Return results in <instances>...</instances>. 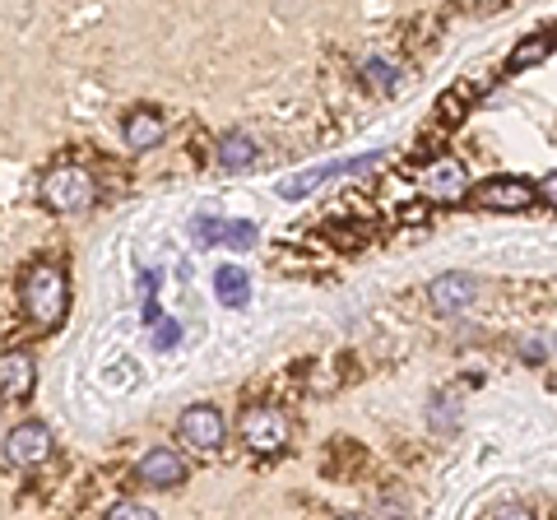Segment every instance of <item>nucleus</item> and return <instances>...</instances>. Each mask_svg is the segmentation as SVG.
<instances>
[{"instance_id": "21", "label": "nucleus", "mask_w": 557, "mask_h": 520, "mask_svg": "<svg viewBox=\"0 0 557 520\" xmlns=\"http://www.w3.org/2000/svg\"><path fill=\"white\" fill-rule=\"evenodd\" d=\"M102 520H163L153 507H145V502H116V507L102 516Z\"/></svg>"}, {"instance_id": "5", "label": "nucleus", "mask_w": 557, "mask_h": 520, "mask_svg": "<svg viewBox=\"0 0 557 520\" xmlns=\"http://www.w3.org/2000/svg\"><path fill=\"white\" fill-rule=\"evenodd\" d=\"M479 298V280L465 270H450V274H437V280L428 284V302L437 317H460V311H469Z\"/></svg>"}, {"instance_id": "6", "label": "nucleus", "mask_w": 557, "mask_h": 520, "mask_svg": "<svg viewBox=\"0 0 557 520\" xmlns=\"http://www.w3.org/2000/svg\"><path fill=\"white\" fill-rule=\"evenodd\" d=\"M223 437H228V423H223V413L214 405H190L182 413V442L190 450H219Z\"/></svg>"}, {"instance_id": "22", "label": "nucleus", "mask_w": 557, "mask_h": 520, "mask_svg": "<svg viewBox=\"0 0 557 520\" xmlns=\"http://www.w3.org/2000/svg\"><path fill=\"white\" fill-rule=\"evenodd\" d=\"M177 339H182V325H177V321L153 317V349H172Z\"/></svg>"}, {"instance_id": "11", "label": "nucleus", "mask_w": 557, "mask_h": 520, "mask_svg": "<svg viewBox=\"0 0 557 520\" xmlns=\"http://www.w3.org/2000/svg\"><path fill=\"white\" fill-rule=\"evenodd\" d=\"M135 479L149 483V488H177V483H186V460L168 446H153V450H145V460L135 465Z\"/></svg>"}, {"instance_id": "15", "label": "nucleus", "mask_w": 557, "mask_h": 520, "mask_svg": "<svg viewBox=\"0 0 557 520\" xmlns=\"http://www.w3.org/2000/svg\"><path fill=\"white\" fill-rule=\"evenodd\" d=\"M553 51V33H539V38H525L511 57H507V75H520V71H530V65H539Z\"/></svg>"}, {"instance_id": "14", "label": "nucleus", "mask_w": 557, "mask_h": 520, "mask_svg": "<svg viewBox=\"0 0 557 520\" xmlns=\"http://www.w3.org/2000/svg\"><path fill=\"white\" fill-rule=\"evenodd\" d=\"M214 293H219L223 307H247L251 280L242 274V265H219V270H214Z\"/></svg>"}, {"instance_id": "10", "label": "nucleus", "mask_w": 557, "mask_h": 520, "mask_svg": "<svg viewBox=\"0 0 557 520\" xmlns=\"http://www.w3.org/2000/svg\"><path fill=\"white\" fill-rule=\"evenodd\" d=\"M423 186H428V190H423L428 200H442V205L465 200V190H469V172H465V163L456 159V153H442L437 163H428Z\"/></svg>"}, {"instance_id": "24", "label": "nucleus", "mask_w": 557, "mask_h": 520, "mask_svg": "<svg viewBox=\"0 0 557 520\" xmlns=\"http://www.w3.org/2000/svg\"><path fill=\"white\" fill-rule=\"evenodd\" d=\"M493 520H539V516L525 507V502H507V507H502Z\"/></svg>"}, {"instance_id": "12", "label": "nucleus", "mask_w": 557, "mask_h": 520, "mask_svg": "<svg viewBox=\"0 0 557 520\" xmlns=\"http://www.w3.org/2000/svg\"><path fill=\"white\" fill-rule=\"evenodd\" d=\"M168 135V121L159 112H149V108H139L126 116V145L139 153V149H153Z\"/></svg>"}, {"instance_id": "2", "label": "nucleus", "mask_w": 557, "mask_h": 520, "mask_svg": "<svg viewBox=\"0 0 557 520\" xmlns=\"http://www.w3.org/2000/svg\"><path fill=\"white\" fill-rule=\"evenodd\" d=\"M94 177L79 163H61L42 177V205L51 214H84L94 205Z\"/></svg>"}, {"instance_id": "3", "label": "nucleus", "mask_w": 557, "mask_h": 520, "mask_svg": "<svg viewBox=\"0 0 557 520\" xmlns=\"http://www.w3.org/2000/svg\"><path fill=\"white\" fill-rule=\"evenodd\" d=\"M534 196L539 190L525 177H487L469 190V205H474V210H493V214H520L534 205Z\"/></svg>"}, {"instance_id": "19", "label": "nucleus", "mask_w": 557, "mask_h": 520, "mask_svg": "<svg viewBox=\"0 0 557 520\" xmlns=\"http://www.w3.org/2000/svg\"><path fill=\"white\" fill-rule=\"evenodd\" d=\"M465 112H469V94H465V89H446V94L437 98V116H442V126H460Z\"/></svg>"}, {"instance_id": "23", "label": "nucleus", "mask_w": 557, "mask_h": 520, "mask_svg": "<svg viewBox=\"0 0 557 520\" xmlns=\"http://www.w3.org/2000/svg\"><path fill=\"white\" fill-rule=\"evenodd\" d=\"M520 358L525 362H544L548 358V344L539 339V335H530V339H520Z\"/></svg>"}, {"instance_id": "1", "label": "nucleus", "mask_w": 557, "mask_h": 520, "mask_svg": "<svg viewBox=\"0 0 557 520\" xmlns=\"http://www.w3.org/2000/svg\"><path fill=\"white\" fill-rule=\"evenodd\" d=\"M24 311L28 321L38 325V331H51V325L65 321V307H70V280L61 265H51V260H38L28 274H24Z\"/></svg>"}, {"instance_id": "20", "label": "nucleus", "mask_w": 557, "mask_h": 520, "mask_svg": "<svg viewBox=\"0 0 557 520\" xmlns=\"http://www.w3.org/2000/svg\"><path fill=\"white\" fill-rule=\"evenodd\" d=\"M190 242H196V247H219V242H223V219L196 214V219H190Z\"/></svg>"}, {"instance_id": "8", "label": "nucleus", "mask_w": 557, "mask_h": 520, "mask_svg": "<svg viewBox=\"0 0 557 520\" xmlns=\"http://www.w3.org/2000/svg\"><path fill=\"white\" fill-rule=\"evenodd\" d=\"M51 456V428L47 423H38V419H28V423H20L5 437V460L10 465H42Z\"/></svg>"}, {"instance_id": "16", "label": "nucleus", "mask_w": 557, "mask_h": 520, "mask_svg": "<svg viewBox=\"0 0 557 520\" xmlns=\"http://www.w3.org/2000/svg\"><path fill=\"white\" fill-rule=\"evenodd\" d=\"M362 79H368V89H372V94H395V84H399V65L372 57V61H362Z\"/></svg>"}, {"instance_id": "9", "label": "nucleus", "mask_w": 557, "mask_h": 520, "mask_svg": "<svg viewBox=\"0 0 557 520\" xmlns=\"http://www.w3.org/2000/svg\"><path fill=\"white\" fill-rule=\"evenodd\" d=\"M33 386H38V362H33L28 349H5L0 354V395L5 400H28Z\"/></svg>"}, {"instance_id": "18", "label": "nucleus", "mask_w": 557, "mask_h": 520, "mask_svg": "<svg viewBox=\"0 0 557 520\" xmlns=\"http://www.w3.org/2000/svg\"><path fill=\"white\" fill-rule=\"evenodd\" d=\"M256 223L247 219H223V247H237V251H251L256 247Z\"/></svg>"}, {"instance_id": "17", "label": "nucleus", "mask_w": 557, "mask_h": 520, "mask_svg": "<svg viewBox=\"0 0 557 520\" xmlns=\"http://www.w3.org/2000/svg\"><path fill=\"white\" fill-rule=\"evenodd\" d=\"M428 423L450 437V432L460 428V419H456V395H446V391H442V395H432V400H428Z\"/></svg>"}, {"instance_id": "4", "label": "nucleus", "mask_w": 557, "mask_h": 520, "mask_svg": "<svg viewBox=\"0 0 557 520\" xmlns=\"http://www.w3.org/2000/svg\"><path fill=\"white\" fill-rule=\"evenodd\" d=\"M288 437H293V423L284 409L260 405L242 419V442H247V450H256V456H278V450L288 446Z\"/></svg>"}, {"instance_id": "25", "label": "nucleus", "mask_w": 557, "mask_h": 520, "mask_svg": "<svg viewBox=\"0 0 557 520\" xmlns=\"http://www.w3.org/2000/svg\"><path fill=\"white\" fill-rule=\"evenodd\" d=\"M534 190H539V200H544V205H548V210H557V172H548V177H544V182H539Z\"/></svg>"}, {"instance_id": "7", "label": "nucleus", "mask_w": 557, "mask_h": 520, "mask_svg": "<svg viewBox=\"0 0 557 520\" xmlns=\"http://www.w3.org/2000/svg\"><path fill=\"white\" fill-rule=\"evenodd\" d=\"M381 168V153H362V159H339V163H325V168H311V172H298L293 182H284V196L288 200H302L311 186H325V182H335V177H348V172H372Z\"/></svg>"}, {"instance_id": "13", "label": "nucleus", "mask_w": 557, "mask_h": 520, "mask_svg": "<svg viewBox=\"0 0 557 520\" xmlns=\"http://www.w3.org/2000/svg\"><path fill=\"white\" fill-rule=\"evenodd\" d=\"M260 159V145H256V135H247V131H228L219 140V163L228 168V172H237V168H251Z\"/></svg>"}, {"instance_id": "26", "label": "nucleus", "mask_w": 557, "mask_h": 520, "mask_svg": "<svg viewBox=\"0 0 557 520\" xmlns=\"http://www.w3.org/2000/svg\"><path fill=\"white\" fill-rule=\"evenodd\" d=\"M339 520H362V516H339Z\"/></svg>"}]
</instances>
